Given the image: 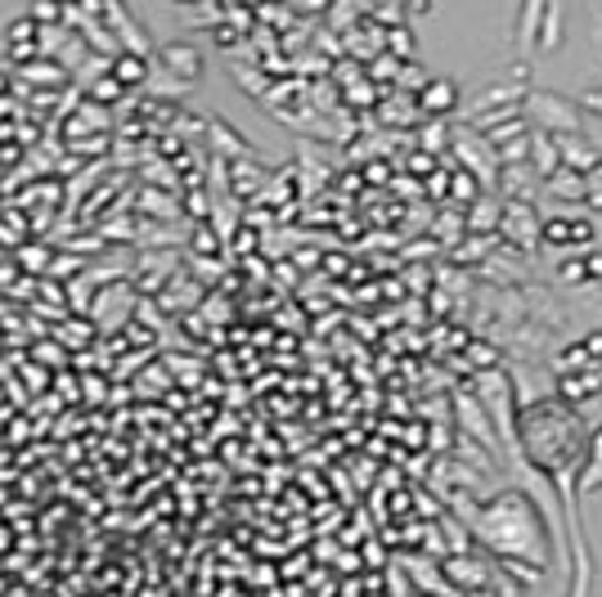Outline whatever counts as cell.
Listing matches in <instances>:
<instances>
[{"label": "cell", "mask_w": 602, "mask_h": 597, "mask_svg": "<svg viewBox=\"0 0 602 597\" xmlns=\"http://www.w3.org/2000/svg\"><path fill=\"white\" fill-rule=\"evenodd\" d=\"M428 104H432V109H441V104H450V86H436V90H432V99H428Z\"/></svg>", "instance_id": "cell-3"}, {"label": "cell", "mask_w": 602, "mask_h": 597, "mask_svg": "<svg viewBox=\"0 0 602 597\" xmlns=\"http://www.w3.org/2000/svg\"><path fill=\"white\" fill-rule=\"evenodd\" d=\"M113 77H117V86H140V81L149 77V64H145V55H135V49H126V55H117V64H113Z\"/></svg>", "instance_id": "cell-2"}, {"label": "cell", "mask_w": 602, "mask_h": 597, "mask_svg": "<svg viewBox=\"0 0 602 597\" xmlns=\"http://www.w3.org/2000/svg\"><path fill=\"white\" fill-rule=\"evenodd\" d=\"M162 68H175V72H180V81H194L203 64H198V49H194V45L175 41V45H162Z\"/></svg>", "instance_id": "cell-1"}]
</instances>
